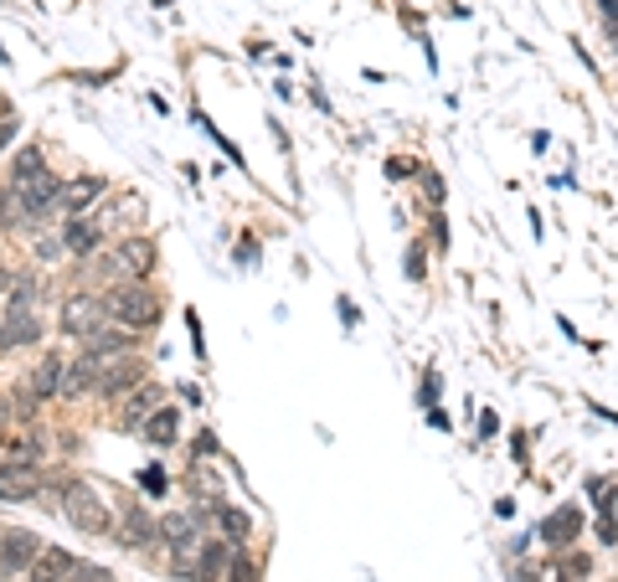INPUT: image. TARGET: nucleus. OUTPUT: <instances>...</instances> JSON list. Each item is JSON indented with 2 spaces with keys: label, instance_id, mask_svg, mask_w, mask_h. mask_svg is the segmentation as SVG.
<instances>
[{
  "label": "nucleus",
  "instance_id": "nucleus-20",
  "mask_svg": "<svg viewBox=\"0 0 618 582\" xmlns=\"http://www.w3.org/2000/svg\"><path fill=\"white\" fill-rule=\"evenodd\" d=\"M62 377H68V361H62V356H47V361L26 377V387H32L41 402H52V397H62Z\"/></svg>",
  "mask_w": 618,
  "mask_h": 582
},
{
  "label": "nucleus",
  "instance_id": "nucleus-2",
  "mask_svg": "<svg viewBox=\"0 0 618 582\" xmlns=\"http://www.w3.org/2000/svg\"><path fill=\"white\" fill-rule=\"evenodd\" d=\"M104 305H109V320L114 325H129V330H155L161 325V289H150L145 278H129V284H114L104 294Z\"/></svg>",
  "mask_w": 618,
  "mask_h": 582
},
{
  "label": "nucleus",
  "instance_id": "nucleus-28",
  "mask_svg": "<svg viewBox=\"0 0 618 582\" xmlns=\"http://www.w3.org/2000/svg\"><path fill=\"white\" fill-rule=\"evenodd\" d=\"M233 582H253V562L248 557H233Z\"/></svg>",
  "mask_w": 618,
  "mask_h": 582
},
{
  "label": "nucleus",
  "instance_id": "nucleus-18",
  "mask_svg": "<svg viewBox=\"0 0 618 582\" xmlns=\"http://www.w3.org/2000/svg\"><path fill=\"white\" fill-rule=\"evenodd\" d=\"M155 407H165V392H161V387H134V392L124 397V418H119V423L140 433V423H145Z\"/></svg>",
  "mask_w": 618,
  "mask_h": 582
},
{
  "label": "nucleus",
  "instance_id": "nucleus-7",
  "mask_svg": "<svg viewBox=\"0 0 618 582\" xmlns=\"http://www.w3.org/2000/svg\"><path fill=\"white\" fill-rule=\"evenodd\" d=\"M114 542H124L129 551H145V546L161 542V521H150L140 500H119V521H114Z\"/></svg>",
  "mask_w": 618,
  "mask_h": 582
},
{
  "label": "nucleus",
  "instance_id": "nucleus-26",
  "mask_svg": "<svg viewBox=\"0 0 618 582\" xmlns=\"http://www.w3.org/2000/svg\"><path fill=\"white\" fill-rule=\"evenodd\" d=\"M418 161H387V181H402V176H413Z\"/></svg>",
  "mask_w": 618,
  "mask_h": 582
},
{
  "label": "nucleus",
  "instance_id": "nucleus-1",
  "mask_svg": "<svg viewBox=\"0 0 618 582\" xmlns=\"http://www.w3.org/2000/svg\"><path fill=\"white\" fill-rule=\"evenodd\" d=\"M11 191H21L32 222L62 212V206H57V201H62V181H57L52 170L41 165V150H21L16 161H11Z\"/></svg>",
  "mask_w": 618,
  "mask_h": 582
},
{
  "label": "nucleus",
  "instance_id": "nucleus-8",
  "mask_svg": "<svg viewBox=\"0 0 618 582\" xmlns=\"http://www.w3.org/2000/svg\"><path fill=\"white\" fill-rule=\"evenodd\" d=\"M140 335H145V330H129V325L104 330V325H98L93 335H83V356H93V361H119V356H134Z\"/></svg>",
  "mask_w": 618,
  "mask_h": 582
},
{
  "label": "nucleus",
  "instance_id": "nucleus-19",
  "mask_svg": "<svg viewBox=\"0 0 618 582\" xmlns=\"http://www.w3.org/2000/svg\"><path fill=\"white\" fill-rule=\"evenodd\" d=\"M587 495H593V506H598V542L608 546V542H618V526H614V485L608 479H587Z\"/></svg>",
  "mask_w": 618,
  "mask_h": 582
},
{
  "label": "nucleus",
  "instance_id": "nucleus-25",
  "mask_svg": "<svg viewBox=\"0 0 618 582\" xmlns=\"http://www.w3.org/2000/svg\"><path fill=\"white\" fill-rule=\"evenodd\" d=\"M68 582H114V572H109V567H88V562H83Z\"/></svg>",
  "mask_w": 618,
  "mask_h": 582
},
{
  "label": "nucleus",
  "instance_id": "nucleus-15",
  "mask_svg": "<svg viewBox=\"0 0 618 582\" xmlns=\"http://www.w3.org/2000/svg\"><path fill=\"white\" fill-rule=\"evenodd\" d=\"M161 542L176 551V557H197L201 551V536H197V521L191 515H161Z\"/></svg>",
  "mask_w": 618,
  "mask_h": 582
},
{
  "label": "nucleus",
  "instance_id": "nucleus-29",
  "mask_svg": "<svg viewBox=\"0 0 618 582\" xmlns=\"http://www.w3.org/2000/svg\"><path fill=\"white\" fill-rule=\"evenodd\" d=\"M587 567H593V562H587V557H567V562H562V572H567V578H582Z\"/></svg>",
  "mask_w": 618,
  "mask_h": 582
},
{
  "label": "nucleus",
  "instance_id": "nucleus-6",
  "mask_svg": "<svg viewBox=\"0 0 618 582\" xmlns=\"http://www.w3.org/2000/svg\"><path fill=\"white\" fill-rule=\"evenodd\" d=\"M41 536L37 531H26V526H11V531H0V582H16L26 578V567L37 562V551H41Z\"/></svg>",
  "mask_w": 618,
  "mask_h": 582
},
{
  "label": "nucleus",
  "instance_id": "nucleus-24",
  "mask_svg": "<svg viewBox=\"0 0 618 582\" xmlns=\"http://www.w3.org/2000/svg\"><path fill=\"white\" fill-rule=\"evenodd\" d=\"M217 521H222V531H233V542H242V536H248V515H242V510H227V506H222Z\"/></svg>",
  "mask_w": 618,
  "mask_h": 582
},
{
  "label": "nucleus",
  "instance_id": "nucleus-21",
  "mask_svg": "<svg viewBox=\"0 0 618 582\" xmlns=\"http://www.w3.org/2000/svg\"><path fill=\"white\" fill-rule=\"evenodd\" d=\"M98 371H104V361H93V356H78V361H68L62 397H83V392H93V387H98Z\"/></svg>",
  "mask_w": 618,
  "mask_h": 582
},
{
  "label": "nucleus",
  "instance_id": "nucleus-22",
  "mask_svg": "<svg viewBox=\"0 0 618 582\" xmlns=\"http://www.w3.org/2000/svg\"><path fill=\"white\" fill-rule=\"evenodd\" d=\"M227 542H212L201 546V567H197V582H222V572H227Z\"/></svg>",
  "mask_w": 618,
  "mask_h": 582
},
{
  "label": "nucleus",
  "instance_id": "nucleus-17",
  "mask_svg": "<svg viewBox=\"0 0 618 582\" xmlns=\"http://www.w3.org/2000/svg\"><path fill=\"white\" fill-rule=\"evenodd\" d=\"M140 438L155 443V449H170V443L181 438V413H176V407H155V413L140 423Z\"/></svg>",
  "mask_w": 618,
  "mask_h": 582
},
{
  "label": "nucleus",
  "instance_id": "nucleus-30",
  "mask_svg": "<svg viewBox=\"0 0 618 582\" xmlns=\"http://www.w3.org/2000/svg\"><path fill=\"white\" fill-rule=\"evenodd\" d=\"M145 485H150V490H155V495L165 490V474H161V464H150V470H145Z\"/></svg>",
  "mask_w": 618,
  "mask_h": 582
},
{
  "label": "nucleus",
  "instance_id": "nucleus-23",
  "mask_svg": "<svg viewBox=\"0 0 618 582\" xmlns=\"http://www.w3.org/2000/svg\"><path fill=\"white\" fill-rule=\"evenodd\" d=\"M21 222H32V212H26L21 191H5V197H0V227H5V233H16Z\"/></svg>",
  "mask_w": 618,
  "mask_h": 582
},
{
  "label": "nucleus",
  "instance_id": "nucleus-14",
  "mask_svg": "<svg viewBox=\"0 0 618 582\" xmlns=\"http://www.w3.org/2000/svg\"><path fill=\"white\" fill-rule=\"evenodd\" d=\"M104 197V176H73V181H62V217H88L93 201Z\"/></svg>",
  "mask_w": 618,
  "mask_h": 582
},
{
  "label": "nucleus",
  "instance_id": "nucleus-9",
  "mask_svg": "<svg viewBox=\"0 0 618 582\" xmlns=\"http://www.w3.org/2000/svg\"><path fill=\"white\" fill-rule=\"evenodd\" d=\"M150 366L140 361V356H119V361H104V371H98V397H124V392H134V387L145 382Z\"/></svg>",
  "mask_w": 618,
  "mask_h": 582
},
{
  "label": "nucleus",
  "instance_id": "nucleus-3",
  "mask_svg": "<svg viewBox=\"0 0 618 582\" xmlns=\"http://www.w3.org/2000/svg\"><path fill=\"white\" fill-rule=\"evenodd\" d=\"M88 269L98 273V278H109V284L145 278V273L155 269V242H150V237H124V242H119V248H109V253H93Z\"/></svg>",
  "mask_w": 618,
  "mask_h": 582
},
{
  "label": "nucleus",
  "instance_id": "nucleus-16",
  "mask_svg": "<svg viewBox=\"0 0 618 582\" xmlns=\"http://www.w3.org/2000/svg\"><path fill=\"white\" fill-rule=\"evenodd\" d=\"M578 531H582L578 506H562V510H551V515L542 521V542L557 551V546H572V542H578Z\"/></svg>",
  "mask_w": 618,
  "mask_h": 582
},
{
  "label": "nucleus",
  "instance_id": "nucleus-31",
  "mask_svg": "<svg viewBox=\"0 0 618 582\" xmlns=\"http://www.w3.org/2000/svg\"><path fill=\"white\" fill-rule=\"evenodd\" d=\"M16 119H0V150H5V145H11V140H16Z\"/></svg>",
  "mask_w": 618,
  "mask_h": 582
},
{
  "label": "nucleus",
  "instance_id": "nucleus-10",
  "mask_svg": "<svg viewBox=\"0 0 618 582\" xmlns=\"http://www.w3.org/2000/svg\"><path fill=\"white\" fill-rule=\"evenodd\" d=\"M37 341H41L37 305H11L5 320H0V351H21V346H37Z\"/></svg>",
  "mask_w": 618,
  "mask_h": 582
},
{
  "label": "nucleus",
  "instance_id": "nucleus-4",
  "mask_svg": "<svg viewBox=\"0 0 618 582\" xmlns=\"http://www.w3.org/2000/svg\"><path fill=\"white\" fill-rule=\"evenodd\" d=\"M62 515H68L83 536H114V510L104 506V495L93 490V485H83V479H73V485L62 490Z\"/></svg>",
  "mask_w": 618,
  "mask_h": 582
},
{
  "label": "nucleus",
  "instance_id": "nucleus-35",
  "mask_svg": "<svg viewBox=\"0 0 618 582\" xmlns=\"http://www.w3.org/2000/svg\"><path fill=\"white\" fill-rule=\"evenodd\" d=\"M5 418H11V402L0 397V433H5Z\"/></svg>",
  "mask_w": 618,
  "mask_h": 582
},
{
  "label": "nucleus",
  "instance_id": "nucleus-27",
  "mask_svg": "<svg viewBox=\"0 0 618 582\" xmlns=\"http://www.w3.org/2000/svg\"><path fill=\"white\" fill-rule=\"evenodd\" d=\"M407 278H423V242H413V253H407Z\"/></svg>",
  "mask_w": 618,
  "mask_h": 582
},
{
  "label": "nucleus",
  "instance_id": "nucleus-12",
  "mask_svg": "<svg viewBox=\"0 0 618 582\" xmlns=\"http://www.w3.org/2000/svg\"><path fill=\"white\" fill-rule=\"evenodd\" d=\"M41 485H47V479H41L37 464H21V459L0 464V500H37Z\"/></svg>",
  "mask_w": 618,
  "mask_h": 582
},
{
  "label": "nucleus",
  "instance_id": "nucleus-36",
  "mask_svg": "<svg viewBox=\"0 0 618 582\" xmlns=\"http://www.w3.org/2000/svg\"><path fill=\"white\" fill-rule=\"evenodd\" d=\"M614 47H618V21H614Z\"/></svg>",
  "mask_w": 618,
  "mask_h": 582
},
{
  "label": "nucleus",
  "instance_id": "nucleus-34",
  "mask_svg": "<svg viewBox=\"0 0 618 582\" xmlns=\"http://www.w3.org/2000/svg\"><path fill=\"white\" fill-rule=\"evenodd\" d=\"M11 284H16V273H11V269H0V294L11 289Z\"/></svg>",
  "mask_w": 618,
  "mask_h": 582
},
{
  "label": "nucleus",
  "instance_id": "nucleus-13",
  "mask_svg": "<svg viewBox=\"0 0 618 582\" xmlns=\"http://www.w3.org/2000/svg\"><path fill=\"white\" fill-rule=\"evenodd\" d=\"M78 567H83V562H78L73 551H62V546H41L37 562L26 567V582H68Z\"/></svg>",
  "mask_w": 618,
  "mask_h": 582
},
{
  "label": "nucleus",
  "instance_id": "nucleus-11",
  "mask_svg": "<svg viewBox=\"0 0 618 582\" xmlns=\"http://www.w3.org/2000/svg\"><path fill=\"white\" fill-rule=\"evenodd\" d=\"M104 233H109V222L104 217H62V248L73 258H93L104 248Z\"/></svg>",
  "mask_w": 618,
  "mask_h": 582
},
{
  "label": "nucleus",
  "instance_id": "nucleus-32",
  "mask_svg": "<svg viewBox=\"0 0 618 582\" xmlns=\"http://www.w3.org/2000/svg\"><path fill=\"white\" fill-rule=\"evenodd\" d=\"M335 310H341V320H346V325H356V320H361V314H356V305H350V299H341V305H335Z\"/></svg>",
  "mask_w": 618,
  "mask_h": 582
},
{
  "label": "nucleus",
  "instance_id": "nucleus-5",
  "mask_svg": "<svg viewBox=\"0 0 618 582\" xmlns=\"http://www.w3.org/2000/svg\"><path fill=\"white\" fill-rule=\"evenodd\" d=\"M104 320H109V305H104V294H93V289H73L62 299V310H57V330L73 335V341L93 335Z\"/></svg>",
  "mask_w": 618,
  "mask_h": 582
},
{
  "label": "nucleus",
  "instance_id": "nucleus-33",
  "mask_svg": "<svg viewBox=\"0 0 618 582\" xmlns=\"http://www.w3.org/2000/svg\"><path fill=\"white\" fill-rule=\"evenodd\" d=\"M598 11H603L608 21H618V0H598Z\"/></svg>",
  "mask_w": 618,
  "mask_h": 582
}]
</instances>
